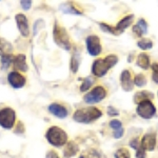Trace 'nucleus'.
Masks as SVG:
<instances>
[{"instance_id": "12", "label": "nucleus", "mask_w": 158, "mask_h": 158, "mask_svg": "<svg viewBox=\"0 0 158 158\" xmlns=\"http://www.w3.org/2000/svg\"><path fill=\"white\" fill-rule=\"evenodd\" d=\"M120 83H121V86H122V89H123V91L130 92L133 90L134 82H133V79L131 77V73H130L128 70L122 71V73L120 75Z\"/></svg>"}, {"instance_id": "6", "label": "nucleus", "mask_w": 158, "mask_h": 158, "mask_svg": "<svg viewBox=\"0 0 158 158\" xmlns=\"http://www.w3.org/2000/svg\"><path fill=\"white\" fill-rule=\"evenodd\" d=\"M136 112L143 119H151L156 114V108L151 100H143L138 103Z\"/></svg>"}, {"instance_id": "4", "label": "nucleus", "mask_w": 158, "mask_h": 158, "mask_svg": "<svg viewBox=\"0 0 158 158\" xmlns=\"http://www.w3.org/2000/svg\"><path fill=\"white\" fill-rule=\"evenodd\" d=\"M53 38H54V42L61 49L65 51H70L72 48L70 41V36H69L67 30L59 25L57 22L54 23L53 27Z\"/></svg>"}, {"instance_id": "34", "label": "nucleus", "mask_w": 158, "mask_h": 158, "mask_svg": "<svg viewBox=\"0 0 158 158\" xmlns=\"http://www.w3.org/2000/svg\"><path fill=\"white\" fill-rule=\"evenodd\" d=\"M108 114L110 116H117V115H119V112H118V110H117L116 108H114L113 106H108Z\"/></svg>"}, {"instance_id": "3", "label": "nucleus", "mask_w": 158, "mask_h": 158, "mask_svg": "<svg viewBox=\"0 0 158 158\" xmlns=\"http://www.w3.org/2000/svg\"><path fill=\"white\" fill-rule=\"evenodd\" d=\"M45 138L54 147H63L65 143H68V134L59 127H51L47 131Z\"/></svg>"}, {"instance_id": "5", "label": "nucleus", "mask_w": 158, "mask_h": 158, "mask_svg": "<svg viewBox=\"0 0 158 158\" xmlns=\"http://www.w3.org/2000/svg\"><path fill=\"white\" fill-rule=\"evenodd\" d=\"M16 121V112L12 108H2L0 110V127L11 130Z\"/></svg>"}, {"instance_id": "33", "label": "nucleus", "mask_w": 158, "mask_h": 158, "mask_svg": "<svg viewBox=\"0 0 158 158\" xmlns=\"http://www.w3.org/2000/svg\"><path fill=\"white\" fill-rule=\"evenodd\" d=\"M32 3H33V2L31 1V0H22V1H20V4H21L22 9L25 10V11H27V10L31 9Z\"/></svg>"}, {"instance_id": "2", "label": "nucleus", "mask_w": 158, "mask_h": 158, "mask_svg": "<svg viewBox=\"0 0 158 158\" xmlns=\"http://www.w3.org/2000/svg\"><path fill=\"white\" fill-rule=\"evenodd\" d=\"M101 115H102V113L100 110H98L95 106H89V108L78 109L77 111H75L73 119L78 123L89 124L100 118Z\"/></svg>"}, {"instance_id": "13", "label": "nucleus", "mask_w": 158, "mask_h": 158, "mask_svg": "<svg viewBox=\"0 0 158 158\" xmlns=\"http://www.w3.org/2000/svg\"><path fill=\"white\" fill-rule=\"evenodd\" d=\"M48 110L52 115L58 117V118L63 119L68 117V110L59 103H51Z\"/></svg>"}, {"instance_id": "29", "label": "nucleus", "mask_w": 158, "mask_h": 158, "mask_svg": "<svg viewBox=\"0 0 158 158\" xmlns=\"http://www.w3.org/2000/svg\"><path fill=\"white\" fill-rule=\"evenodd\" d=\"M136 25L139 27L140 30H141V32L143 33V35L147 34V32H148V23L146 22V20H144V19H139Z\"/></svg>"}, {"instance_id": "18", "label": "nucleus", "mask_w": 158, "mask_h": 158, "mask_svg": "<svg viewBox=\"0 0 158 158\" xmlns=\"http://www.w3.org/2000/svg\"><path fill=\"white\" fill-rule=\"evenodd\" d=\"M79 158H106L104 155L100 151L95 149H88L81 153Z\"/></svg>"}, {"instance_id": "17", "label": "nucleus", "mask_w": 158, "mask_h": 158, "mask_svg": "<svg viewBox=\"0 0 158 158\" xmlns=\"http://www.w3.org/2000/svg\"><path fill=\"white\" fill-rule=\"evenodd\" d=\"M80 50L79 49H75L74 51V54L72 56V60H71V70H72L73 73H77L79 65H80Z\"/></svg>"}, {"instance_id": "8", "label": "nucleus", "mask_w": 158, "mask_h": 158, "mask_svg": "<svg viewBox=\"0 0 158 158\" xmlns=\"http://www.w3.org/2000/svg\"><path fill=\"white\" fill-rule=\"evenodd\" d=\"M86 50L91 56H98L102 51L100 39L96 35H91L86 38Z\"/></svg>"}, {"instance_id": "7", "label": "nucleus", "mask_w": 158, "mask_h": 158, "mask_svg": "<svg viewBox=\"0 0 158 158\" xmlns=\"http://www.w3.org/2000/svg\"><path fill=\"white\" fill-rule=\"evenodd\" d=\"M106 89H104L103 86L99 85L89 92L85 97H83V100H85V102L89 104L97 103V102H100L101 100H103V99L106 98Z\"/></svg>"}, {"instance_id": "36", "label": "nucleus", "mask_w": 158, "mask_h": 158, "mask_svg": "<svg viewBox=\"0 0 158 158\" xmlns=\"http://www.w3.org/2000/svg\"><path fill=\"white\" fill-rule=\"evenodd\" d=\"M123 134H124V130H123V128H120V129L114 131L113 136L115 137L116 139H118V138H121V137L123 136Z\"/></svg>"}, {"instance_id": "28", "label": "nucleus", "mask_w": 158, "mask_h": 158, "mask_svg": "<svg viewBox=\"0 0 158 158\" xmlns=\"http://www.w3.org/2000/svg\"><path fill=\"white\" fill-rule=\"evenodd\" d=\"M99 27H101V30H102L103 32L110 33V34H113V35H118L119 34V33L116 31V27H112L111 25H108L106 23H100L99 24Z\"/></svg>"}, {"instance_id": "10", "label": "nucleus", "mask_w": 158, "mask_h": 158, "mask_svg": "<svg viewBox=\"0 0 158 158\" xmlns=\"http://www.w3.org/2000/svg\"><path fill=\"white\" fill-rule=\"evenodd\" d=\"M15 20H16V24L18 27L20 34L23 37H27L30 35V25L29 20H27V16L23 14H17L15 16Z\"/></svg>"}, {"instance_id": "24", "label": "nucleus", "mask_w": 158, "mask_h": 158, "mask_svg": "<svg viewBox=\"0 0 158 158\" xmlns=\"http://www.w3.org/2000/svg\"><path fill=\"white\" fill-rule=\"evenodd\" d=\"M137 45H138V48H140L141 50H150L153 48V42H152V40L143 38V39L139 40V41L137 42Z\"/></svg>"}, {"instance_id": "15", "label": "nucleus", "mask_w": 158, "mask_h": 158, "mask_svg": "<svg viewBox=\"0 0 158 158\" xmlns=\"http://www.w3.org/2000/svg\"><path fill=\"white\" fill-rule=\"evenodd\" d=\"M134 20V15H128V16L123 17L120 21L117 23L116 25V31L120 34L121 32H123L126 29H128V27H130V25L132 24V22H133Z\"/></svg>"}, {"instance_id": "31", "label": "nucleus", "mask_w": 158, "mask_h": 158, "mask_svg": "<svg viewBox=\"0 0 158 158\" xmlns=\"http://www.w3.org/2000/svg\"><path fill=\"white\" fill-rule=\"evenodd\" d=\"M24 124H23V122H21V121H18L17 122V124H16V127H15V133L16 134H23L24 133Z\"/></svg>"}, {"instance_id": "25", "label": "nucleus", "mask_w": 158, "mask_h": 158, "mask_svg": "<svg viewBox=\"0 0 158 158\" xmlns=\"http://www.w3.org/2000/svg\"><path fill=\"white\" fill-rule=\"evenodd\" d=\"M134 83L137 86H139V88H142V86H144L147 85V78L144 77V75H142V74H137L134 78Z\"/></svg>"}, {"instance_id": "38", "label": "nucleus", "mask_w": 158, "mask_h": 158, "mask_svg": "<svg viewBox=\"0 0 158 158\" xmlns=\"http://www.w3.org/2000/svg\"><path fill=\"white\" fill-rule=\"evenodd\" d=\"M45 158H59V156H58V154L55 151L51 150V151H49V152L47 153V155H45Z\"/></svg>"}, {"instance_id": "22", "label": "nucleus", "mask_w": 158, "mask_h": 158, "mask_svg": "<svg viewBox=\"0 0 158 158\" xmlns=\"http://www.w3.org/2000/svg\"><path fill=\"white\" fill-rule=\"evenodd\" d=\"M60 10L64 14H74V15H81L82 13L75 9V6L71 3H63L60 6Z\"/></svg>"}, {"instance_id": "16", "label": "nucleus", "mask_w": 158, "mask_h": 158, "mask_svg": "<svg viewBox=\"0 0 158 158\" xmlns=\"http://www.w3.org/2000/svg\"><path fill=\"white\" fill-rule=\"evenodd\" d=\"M78 151H79V147L77 146V143L74 141H70L65 146V149L63 151V155H64V158H71L75 156L78 153Z\"/></svg>"}, {"instance_id": "21", "label": "nucleus", "mask_w": 158, "mask_h": 158, "mask_svg": "<svg viewBox=\"0 0 158 158\" xmlns=\"http://www.w3.org/2000/svg\"><path fill=\"white\" fill-rule=\"evenodd\" d=\"M153 98V94L150 93L148 91H141V92H138V93L135 94L134 96V102L138 104L139 102L143 100H150V99Z\"/></svg>"}, {"instance_id": "19", "label": "nucleus", "mask_w": 158, "mask_h": 158, "mask_svg": "<svg viewBox=\"0 0 158 158\" xmlns=\"http://www.w3.org/2000/svg\"><path fill=\"white\" fill-rule=\"evenodd\" d=\"M137 65L139 68L143 69V70H148L150 68V57L149 55H147L146 53H141L137 57Z\"/></svg>"}, {"instance_id": "27", "label": "nucleus", "mask_w": 158, "mask_h": 158, "mask_svg": "<svg viewBox=\"0 0 158 158\" xmlns=\"http://www.w3.org/2000/svg\"><path fill=\"white\" fill-rule=\"evenodd\" d=\"M114 156H115V158H131V154H130L128 149L122 148V149L117 150Z\"/></svg>"}, {"instance_id": "30", "label": "nucleus", "mask_w": 158, "mask_h": 158, "mask_svg": "<svg viewBox=\"0 0 158 158\" xmlns=\"http://www.w3.org/2000/svg\"><path fill=\"white\" fill-rule=\"evenodd\" d=\"M152 79L155 83H158V63H153L152 64Z\"/></svg>"}, {"instance_id": "11", "label": "nucleus", "mask_w": 158, "mask_h": 158, "mask_svg": "<svg viewBox=\"0 0 158 158\" xmlns=\"http://www.w3.org/2000/svg\"><path fill=\"white\" fill-rule=\"evenodd\" d=\"M140 147L144 150V151H153L156 147V136L155 134L148 133L142 137L141 141H140Z\"/></svg>"}, {"instance_id": "37", "label": "nucleus", "mask_w": 158, "mask_h": 158, "mask_svg": "<svg viewBox=\"0 0 158 158\" xmlns=\"http://www.w3.org/2000/svg\"><path fill=\"white\" fill-rule=\"evenodd\" d=\"M139 144H140V141L138 140V138H134L130 141V147L133 148V149L137 150L139 148Z\"/></svg>"}, {"instance_id": "35", "label": "nucleus", "mask_w": 158, "mask_h": 158, "mask_svg": "<svg viewBox=\"0 0 158 158\" xmlns=\"http://www.w3.org/2000/svg\"><path fill=\"white\" fill-rule=\"evenodd\" d=\"M146 154H147V151H144V150L139 146L138 149L136 150V157L137 158H146Z\"/></svg>"}, {"instance_id": "23", "label": "nucleus", "mask_w": 158, "mask_h": 158, "mask_svg": "<svg viewBox=\"0 0 158 158\" xmlns=\"http://www.w3.org/2000/svg\"><path fill=\"white\" fill-rule=\"evenodd\" d=\"M13 60H14V56H12L11 54L2 56L1 57V69L2 71H6L10 68L11 63H13Z\"/></svg>"}, {"instance_id": "26", "label": "nucleus", "mask_w": 158, "mask_h": 158, "mask_svg": "<svg viewBox=\"0 0 158 158\" xmlns=\"http://www.w3.org/2000/svg\"><path fill=\"white\" fill-rule=\"evenodd\" d=\"M94 83V79L91 77H86L82 80V85H80V92H85L91 88V85Z\"/></svg>"}, {"instance_id": "9", "label": "nucleus", "mask_w": 158, "mask_h": 158, "mask_svg": "<svg viewBox=\"0 0 158 158\" xmlns=\"http://www.w3.org/2000/svg\"><path fill=\"white\" fill-rule=\"evenodd\" d=\"M7 81L14 89H21L25 85L27 78L18 72H11L7 75Z\"/></svg>"}, {"instance_id": "1", "label": "nucleus", "mask_w": 158, "mask_h": 158, "mask_svg": "<svg viewBox=\"0 0 158 158\" xmlns=\"http://www.w3.org/2000/svg\"><path fill=\"white\" fill-rule=\"evenodd\" d=\"M117 62H118V57L114 54L108 55L102 59H97L94 61L92 65V73L96 77H102L108 73L110 69L115 67Z\"/></svg>"}, {"instance_id": "32", "label": "nucleus", "mask_w": 158, "mask_h": 158, "mask_svg": "<svg viewBox=\"0 0 158 158\" xmlns=\"http://www.w3.org/2000/svg\"><path fill=\"white\" fill-rule=\"evenodd\" d=\"M110 127L115 131V130H118V129L122 128V123H121L120 120H116V119H114V120H112L111 122H110Z\"/></svg>"}, {"instance_id": "20", "label": "nucleus", "mask_w": 158, "mask_h": 158, "mask_svg": "<svg viewBox=\"0 0 158 158\" xmlns=\"http://www.w3.org/2000/svg\"><path fill=\"white\" fill-rule=\"evenodd\" d=\"M13 50V47L12 44L10 43L9 41L4 40L3 38L0 37V56H6V55H9L10 53L12 52Z\"/></svg>"}, {"instance_id": "14", "label": "nucleus", "mask_w": 158, "mask_h": 158, "mask_svg": "<svg viewBox=\"0 0 158 158\" xmlns=\"http://www.w3.org/2000/svg\"><path fill=\"white\" fill-rule=\"evenodd\" d=\"M13 64L16 70L21 71V72H27L29 71V67L27 63V57L24 54H18L14 57L13 60Z\"/></svg>"}]
</instances>
